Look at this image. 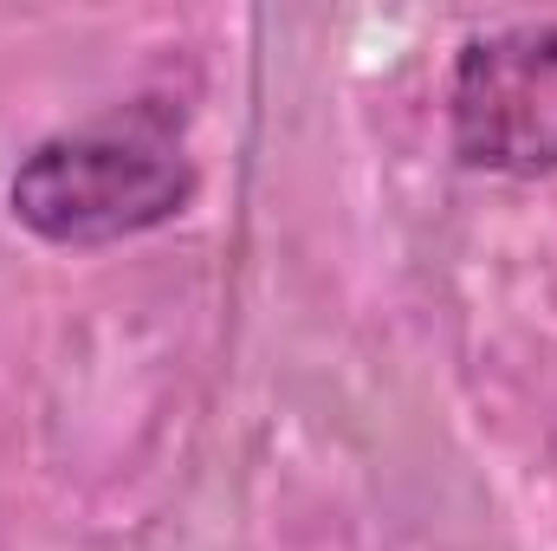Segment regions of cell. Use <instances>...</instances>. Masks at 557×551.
I'll return each mask as SVG.
<instances>
[{
  "instance_id": "1",
  "label": "cell",
  "mask_w": 557,
  "mask_h": 551,
  "mask_svg": "<svg viewBox=\"0 0 557 551\" xmlns=\"http://www.w3.org/2000/svg\"><path fill=\"white\" fill-rule=\"evenodd\" d=\"M13 215L59 247H98L162 228L195 195V162L162 124H91L39 143L13 169Z\"/></svg>"
},
{
  "instance_id": "2",
  "label": "cell",
  "mask_w": 557,
  "mask_h": 551,
  "mask_svg": "<svg viewBox=\"0 0 557 551\" xmlns=\"http://www.w3.org/2000/svg\"><path fill=\"white\" fill-rule=\"evenodd\" d=\"M454 149L467 169L493 175H552L557 169V20L486 33L460 52L454 91Z\"/></svg>"
}]
</instances>
